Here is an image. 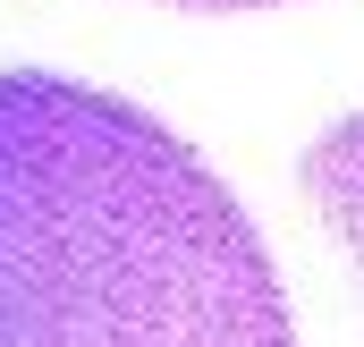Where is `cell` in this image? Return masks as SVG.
Returning a JSON list of instances; mask_svg holds the SVG:
<instances>
[{"instance_id":"6da1fadb","label":"cell","mask_w":364,"mask_h":347,"mask_svg":"<svg viewBox=\"0 0 364 347\" xmlns=\"http://www.w3.org/2000/svg\"><path fill=\"white\" fill-rule=\"evenodd\" d=\"M0 347H296L237 195L161 119L0 77Z\"/></svg>"},{"instance_id":"7a4b0ae2","label":"cell","mask_w":364,"mask_h":347,"mask_svg":"<svg viewBox=\"0 0 364 347\" xmlns=\"http://www.w3.org/2000/svg\"><path fill=\"white\" fill-rule=\"evenodd\" d=\"M305 203L322 212V229L339 237V255L364 271V110L305 144Z\"/></svg>"},{"instance_id":"3957f363","label":"cell","mask_w":364,"mask_h":347,"mask_svg":"<svg viewBox=\"0 0 364 347\" xmlns=\"http://www.w3.org/2000/svg\"><path fill=\"white\" fill-rule=\"evenodd\" d=\"M178 9H263V0H178Z\"/></svg>"}]
</instances>
